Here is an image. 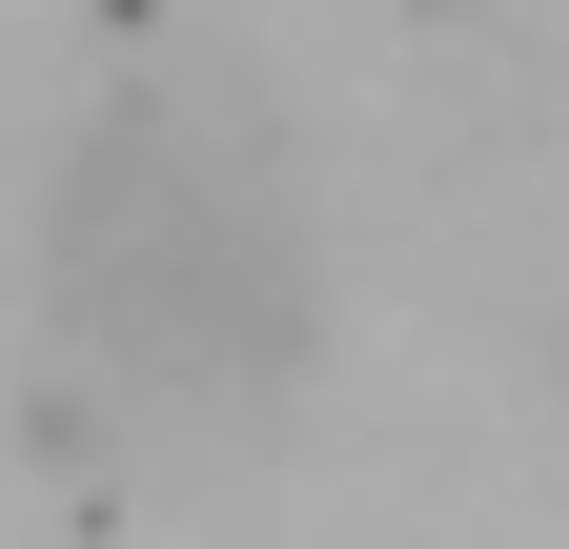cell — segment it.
Instances as JSON below:
<instances>
[{"mask_svg":"<svg viewBox=\"0 0 569 549\" xmlns=\"http://www.w3.org/2000/svg\"><path fill=\"white\" fill-rule=\"evenodd\" d=\"M326 347V224L224 61H142L41 183V367L122 448H244Z\"/></svg>","mask_w":569,"mask_h":549,"instance_id":"6da1fadb","label":"cell"}]
</instances>
